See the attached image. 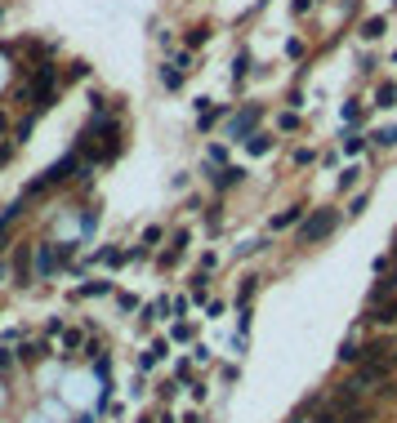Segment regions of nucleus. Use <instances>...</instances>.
<instances>
[{"mask_svg": "<svg viewBox=\"0 0 397 423\" xmlns=\"http://www.w3.org/2000/svg\"><path fill=\"white\" fill-rule=\"evenodd\" d=\"M384 27H388V18H379V14H375V18H366V23H361V31H357V36H361V41H379V36H384Z\"/></svg>", "mask_w": 397, "mask_h": 423, "instance_id": "obj_11", "label": "nucleus"}, {"mask_svg": "<svg viewBox=\"0 0 397 423\" xmlns=\"http://www.w3.org/2000/svg\"><path fill=\"white\" fill-rule=\"evenodd\" d=\"M0 134H9V116L5 112H0Z\"/></svg>", "mask_w": 397, "mask_h": 423, "instance_id": "obj_37", "label": "nucleus"}, {"mask_svg": "<svg viewBox=\"0 0 397 423\" xmlns=\"http://www.w3.org/2000/svg\"><path fill=\"white\" fill-rule=\"evenodd\" d=\"M18 357H23V361H31V357H41V343H23V348H18Z\"/></svg>", "mask_w": 397, "mask_h": 423, "instance_id": "obj_31", "label": "nucleus"}, {"mask_svg": "<svg viewBox=\"0 0 397 423\" xmlns=\"http://www.w3.org/2000/svg\"><path fill=\"white\" fill-rule=\"evenodd\" d=\"M357 178H361V169H357V165H349V169H344V174H339V188H344V192H349V188H353V183H357Z\"/></svg>", "mask_w": 397, "mask_h": 423, "instance_id": "obj_25", "label": "nucleus"}, {"mask_svg": "<svg viewBox=\"0 0 397 423\" xmlns=\"http://www.w3.org/2000/svg\"><path fill=\"white\" fill-rule=\"evenodd\" d=\"M80 343H85V334H80V330H68V334H63V352H76Z\"/></svg>", "mask_w": 397, "mask_h": 423, "instance_id": "obj_23", "label": "nucleus"}, {"mask_svg": "<svg viewBox=\"0 0 397 423\" xmlns=\"http://www.w3.org/2000/svg\"><path fill=\"white\" fill-rule=\"evenodd\" d=\"M393 361H397V348H393Z\"/></svg>", "mask_w": 397, "mask_h": 423, "instance_id": "obj_42", "label": "nucleus"}, {"mask_svg": "<svg viewBox=\"0 0 397 423\" xmlns=\"http://www.w3.org/2000/svg\"><path fill=\"white\" fill-rule=\"evenodd\" d=\"M339 227V210H308V218L300 223V245H317V241H326L330 232Z\"/></svg>", "mask_w": 397, "mask_h": 423, "instance_id": "obj_2", "label": "nucleus"}, {"mask_svg": "<svg viewBox=\"0 0 397 423\" xmlns=\"http://www.w3.org/2000/svg\"><path fill=\"white\" fill-rule=\"evenodd\" d=\"M219 116H228V107H201V112H196V129H201V134H210L214 129V121H219Z\"/></svg>", "mask_w": 397, "mask_h": 423, "instance_id": "obj_9", "label": "nucleus"}, {"mask_svg": "<svg viewBox=\"0 0 397 423\" xmlns=\"http://www.w3.org/2000/svg\"><path fill=\"white\" fill-rule=\"evenodd\" d=\"M184 67H179V63H165L161 67V85H165V90H184Z\"/></svg>", "mask_w": 397, "mask_h": 423, "instance_id": "obj_8", "label": "nucleus"}, {"mask_svg": "<svg viewBox=\"0 0 397 423\" xmlns=\"http://www.w3.org/2000/svg\"><path fill=\"white\" fill-rule=\"evenodd\" d=\"M0 281H5V263H0Z\"/></svg>", "mask_w": 397, "mask_h": 423, "instance_id": "obj_39", "label": "nucleus"}, {"mask_svg": "<svg viewBox=\"0 0 397 423\" xmlns=\"http://www.w3.org/2000/svg\"><path fill=\"white\" fill-rule=\"evenodd\" d=\"M241 178H245V169H241V165H223V169H210V188H214V192H228V188H237Z\"/></svg>", "mask_w": 397, "mask_h": 423, "instance_id": "obj_5", "label": "nucleus"}, {"mask_svg": "<svg viewBox=\"0 0 397 423\" xmlns=\"http://www.w3.org/2000/svg\"><path fill=\"white\" fill-rule=\"evenodd\" d=\"M90 76V63H72L68 72H63V85H72V80H85Z\"/></svg>", "mask_w": 397, "mask_h": 423, "instance_id": "obj_20", "label": "nucleus"}, {"mask_svg": "<svg viewBox=\"0 0 397 423\" xmlns=\"http://www.w3.org/2000/svg\"><path fill=\"white\" fill-rule=\"evenodd\" d=\"M245 147H250V156H268V151L277 147V139H272V134H250V143H245Z\"/></svg>", "mask_w": 397, "mask_h": 423, "instance_id": "obj_10", "label": "nucleus"}, {"mask_svg": "<svg viewBox=\"0 0 397 423\" xmlns=\"http://www.w3.org/2000/svg\"><path fill=\"white\" fill-rule=\"evenodd\" d=\"M277 125H281V129H286V134H290V129H300V112H290V107H286V112H281V116H277Z\"/></svg>", "mask_w": 397, "mask_h": 423, "instance_id": "obj_22", "label": "nucleus"}, {"mask_svg": "<svg viewBox=\"0 0 397 423\" xmlns=\"http://www.w3.org/2000/svg\"><path fill=\"white\" fill-rule=\"evenodd\" d=\"M14 147H18L14 139H0V169H5V165L14 161Z\"/></svg>", "mask_w": 397, "mask_h": 423, "instance_id": "obj_26", "label": "nucleus"}, {"mask_svg": "<svg viewBox=\"0 0 397 423\" xmlns=\"http://www.w3.org/2000/svg\"><path fill=\"white\" fill-rule=\"evenodd\" d=\"M255 290H259V277H245V281H241V294H237V303H241V308H250Z\"/></svg>", "mask_w": 397, "mask_h": 423, "instance_id": "obj_19", "label": "nucleus"}, {"mask_svg": "<svg viewBox=\"0 0 397 423\" xmlns=\"http://www.w3.org/2000/svg\"><path fill=\"white\" fill-rule=\"evenodd\" d=\"M371 143H375V147H397V125H379V129H371Z\"/></svg>", "mask_w": 397, "mask_h": 423, "instance_id": "obj_13", "label": "nucleus"}, {"mask_svg": "<svg viewBox=\"0 0 397 423\" xmlns=\"http://www.w3.org/2000/svg\"><path fill=\"white\" fill-rule=\"evenodd\" d=\"M161 236H165V232L152 223V227H143V241H139V245H143V250H157V245H161Z\"/></svg>", "mask_w": 397, "mask_h": 423, "instance_id": "obj_21", "label": "nucleus"}, {"mask_svg": "<svg viewBox=\"0 0 397 423\" xmlns=\"http://www.w3.org/2000/svg\"><path fill=\"white\" fill-rule=\"evenodd\" d=\"M308 218V205H290V210H281V214H272V232H286V227H295V223H304Z\"/></svg>", "mask_w": 397, "mask_h": 423, "instance_id": "obj_7", "label": "nucleus"}, {"mask_svg": "<svg viewBox=\"0 0 397 423\" xmlns=\"http://www.w3.org/2000/svg\"><path fill=\"white\" fill-rule=\"evenodd\" d=\"M393 103H397V85H393V80H384V85L375 90V103H371V107H393Z\"/></svg>", "mask_w": 397, "mask_h": 423, "instance_id": "obj_17", "label": "nucleus"}, {"mask_svg": "<svg viewBox=\"0 0 397 423\" xmlns=\"http://www.w3.org/2000/svg\"><path fill=\"white\" fill-rule=\"evenodd\" d=\"M76 423H94V419H90V414H85V419H76Z\"/></svg>", "mask_w": 397, "mask_h": 423, "instance_id": "obj_38", "label": "nucleus"}, {"mask_svg": "<svg viewBox=\"0 0 397 423\" xmlns=\"http://www.w3.org/2000/svg\"><path fill=\"white\" fill-rule=\"evenodd\" d=\"M9 361H14V357H9V352H5V348H0V370H9Z\"/></svg>", "mask_w": 397, "mask_h": 423, "instance_id": "obj_36", "label": "nucleus"}, {"mask_svg": "<svg viewBox=\"0 0 397 423\" xmlns=\"http://www.w3.org/2000/svg\"><path fill=\"white\" fill-rule=\"evenodd\" d=\"M312 161H317V151H312V147H300V151H295V165H312Z\"/></svg>", "mask_w": 397, "mask_h": 423, "instance_id": "obj_28", "label": "nucleus"}, {"mask_svg": "<svg viewBox=\"0 0 397 423\" xmlns=\"http://www.w3.org/2000/svg\"><path fill=\"white\" fill-rule=\"evenodd\" d=\"M250 67H255V58H250V54H245V49H241V54L233 58V85H241L245 76H250Z\"/></svg>", "mask_w": 397, "mask_h": 423, "instance_id": "obj_15", "label": "nucleus"}, {"mask_svg": "<svg viewBox=\"0 0 397 423\" xmlns=\"http://www.w3.org/2000/svg\"><path fill=\"white\" fill-rule=\"evenodd\" d=\"M344 121L361 129V121H366V103H357V98H349V103H344Z\"/></svg>", "mask_w": 397, "mask_h": 423, "instance_id": "obj_16", "label": "nucleus"}, {"mask_svg": "<svg viewBox=\"0 0 397 423\" xmlns=\"http://www.w3.org/2000/svg\"><path fill=\"white\" fill-rule=\"evenodd\" d=\"M286 103H290V112H300V107H304V90H290Z\"/></svg>", "mask_w": 397, "mask_h": 423, "instance_id": "obj_30", "label": "nucleus"}, {"mask_svg": "<svg viewBox=\"0 0 397 423\" xmlns=\"http://www.w3.org/2000/svg\"><path fill=\"white\" fill-rule=\"evenodd\" d=\"M366 200H371L366 192H357V196H353V210H349V214H361V210H366Z\"/></svg>", "mask_w": 397, "mask_h": 423, "instance_id": "obj_35", "label": "nucleus"}, {"mask_svg": "<svg viewBox=\"0 0 397 423\" xmlns=\"http://www.w3.org/2000/svg\"><path fill=\"white\" fill-rule=\"evenodd\" d=\"M206 41H210V27H206V23H196V27L188 31V45H184V49H201Z\"/></svg>", "mask_w": 397, "mask_h": 423, "instance_id": "obj_18", "label": "nucleus"}, {"mask_svg": "<svg viewBox=\"0 0 397 423\" xmlns=\"http://www.w3.org/2000/svg\"><path fill=\"white\" fill-rule=\"evenodd\" d=\"M72 259H76V245L45 241V245H36V254H31V272H36V277H54V272H63Z\"/></svg>", "mask_w": 397, "mask_h": 423, "instance_id": "obj_1", "label": "nucleus"}, {"mask_svg": "<svg viewBox=\"0 0 397 423\" xmlns=\"http://www.w3.org/2000/svg\"><path fill=\"white\" fill-rule=\"evenodd\" d=\"M339 147H344V156H353V161H357L361 151L371 147V134H361L357 125H349V129H344V143H339Z\"/></svg>", "mask_w": 397, "mask_h": 423, "instance_id": "obj_6", "label": "nucleus"}, {"mask_svg": "<svg viewBox=\"0 0 397 423\" xmlns=\"http://www.w3.org/2000/svg\"><path fill=\"white\" fill-rule=\"evenodd\" d=\"M0 18H5V5H0Z\"/></svg>", "mask_w": 397, "mask_h": 423, "instance_id": "obj_41", "label": "nucleus"}, {"mask_svg": "<svg viewBox=\"0 0 397 423\" xmlns=\"http://www.w3.org/2000/svg\"><path fill=\"white\" fill-rule=\"evenodd\" d=\"M36 121H41V116H36V112H27L23 121L14 125V143H27V139H31V129H36Z\"/></svg>", "mask_w": 397, "mask_h": 423, "instance_id": "obj_14", "label": "nucleus"}, {"mask_svg": "<svg viewBox=\"0 0 397 423\" xmlns=\"http://www.w3.org/2000/svg\"><path fill=\"white\" fill-rule=\"evenodd\" d=\"M388 375H393V361H361L353 370V387L366 397V392H375L379 383H388Z\"/></svg>", "mask_w": 397, "mask_h": 423, "instance_id": "obj_4", "label": "nucleus"}, {"mask_svg": "<svg viewBox=\"0 0 397 423\" xmlns=\"http://www.w3.org/2000/svg\"><path fill=\"white\" fill-rule=\"evenodd\" d=\"M90 107H94V112H107L112 103H107V98H103V90H90Z\"/></svg>", "mask_w": 397, "mask_h": 423, "instance_id": "obj_27", "label": "nucleus"}, {"mask_svg": "<svg viewBox=\"0 0 397 423\" xmlns=\"http://www.w3.org/2000/svg\"><path fill=\"white\" fill-rule=\"evenodd\" d=\"M219 210H223V205H210V210H206V227H210V232H219Z\"/></svg>", "mask_w": 397, "mask_h": 423, "instance_id": "obj_29", "label": "nucleus"}, {"mask_svg": "<svg viewBox=\"0 0 397 423\" xmlns=\"http://www.w3.org/2000/svg\"><path fill=\"white\" fill-rule=\"evenodd\" d=\"M259 121H263V103L237 107V112H233V121H228V143H245L250 134H259Z\"/></svg>", "mask_w": 397, "mask_h": 423, "instance_id": "obj_3", "label": "nucleus"}, {"mask_svg": "<svg viewBox=\"0 0 397 423\" xmlns=\"http://www.w3.org/2000/svg\"><path fill=\"white\" fill-rule=\"evenodd\" d=\"M98 294H112V281H107V277H103V281H85V285L76 290V299H98Z\"/></svg>", "mask_w": 397, "mask_h": 423, "instance_id": "obj_12", "label": "nucleus"}, {"mask_svg": "<svg viewBox=\"0 0 397 423\" xmlns=\"http://www.w3.org/2000/svg\"><path fill=\"white\" fill-rule=\"evenodd\" d=\"M286 54L290 58H304V41H286Z\"/></svg>", "mask_w": 397, "mask_h": 423, "instance_id": "obj_34", "label": "nucleus"}, {"mask_svg": "<svg viewBox=\"0 0 397 423\" xmlns=\"http://www.w3.org/2000/svg\"><path fill=\"white\" fill-rule=\"evenodd\" d=\"M388 321H393V326H397V312H393V316H388Z\"/></svg>", "mask_w": 397, "mask_h": 423, "instance_id": "obj_40", "label": "nucleus"}, {"mask_svg": "<svg viewBox=\"0 0 397 423\" xmlns=\"http://www.w3.org/2000/svg\"><path fill=\"white\" fill-rule=\"evenodd\" d=\"M312 5H317V0H295V5H290V9H295V18H304V14H308Z\"/></svg>", "mask_w": 397, "mask_h": 423, "instance_id": "obj_32", "label": "nucleus"}, {"mask_svg": "<svg viewBox=\"0 0 397 423\" xmlns=\"http://www.w3.org/2000/svg\"><path fill=\"white\" fill-rule=\"evenodd\" d=\"M223 161H228V151H223V143H214V147L206 151V165H219V169H223Z\"/></svg>", "mask_w": 397, "mask_h": 423, "instance_id": "obj_24", "label": "nucleus"}, {"mask_svg": "<svg viewBox=\"0 0 397 423\" xmlns=\"http://www.w3.org/2000/svg\"><path fill=\"white\" fill-rule=\"evenodd\" d=\"M9 227H14V223H9V218H0V254H5V250H9V245H5V241H9Z\"/></svg>", "mask_w": 397, "mask_h": 423, "instance_id": "obj_33", "label": "nucleus"}]
</instances>
